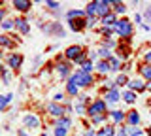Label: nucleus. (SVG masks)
Instances as JSON below:
<instances>
[{"label": "nucleus", "mask_w": 151, "mask_h": 136, "mask_svg": "<svg viewBox=\"0 0 151 136\" xmlns=\"http://www.w3.org/2000/svg\"><path fill=\"white\" fill-rule=\"evenodd\" d=\"M70 81L76 83V85L81 89V87H91L94 83V79H93V74H87L83 70H76L72 76H70Z\"/></svg>", "instance_id": "1"}, {"label": "nucleus", "mask_w": 151, "mask_h": 136, "mask_svg": "<svg viewBox=\"0 0 151 136\" xmlns=\"http://www.w3.org/2000/svg\"><path fill=\"white\" fill-rule=\"evenodd\" d=\"M104 100H106L108 104H115V102L121 100V93L117 91V89H113V91H106V95H104Z\"/></svg>", "instance_id": "14"}, {"label": "nucleus", "mask_w": 151, "mask_h": 136, "mask_svg": "<svg viewBox=\"0 0 151 136\" xmlns=\"http://www.w3.org/2000/svg\"><path fill=\"white\" fill-rule=\"evenodd\" d=\"M55 127H60V129H66V130H68L70 127H72V119H70L68 115H64V117H59V119L55 121Z\"/></svg>", "instance_id": "19"}, {"label": "nucleus", "mask_w": 151, "mask_h": 136, "mask_svg": "<svg viewBox=\"0 0 151 136\" xmlns=\"http://www.w3.org/2000/svg\"><path fill=\"white\" fill-rule=\"evenodd\" d=\"M145 64H151V51H147V53H145Z\"/></svg>", "instance_id": "41"}, {"label": "nucleus", "mask_w": 151, "mask_h": 136, "mask_svg": "<svg viewBox=\"0 0 151 136\" xmlns=\"http://www.w3.org/2000/svg\"><path fill=\"white\" fill-rule=\"evenodd\" d=\"M96 55H98V51H91V53H89V60H94Z\"/></svg>", "instance_id": "42"}, {"label": "nucleus", "mask_w": 151, "mask_h": 136, "mask_svg": "<svg viewBox=\"0 0 151 136\" xmlns=\"http://www.w3.org/2000/svg\"><path fill=\"white\" fill-rule=\"evenodd\" d=\"M45 6H47V8H51V10H57V8H60V4H59V2H49V0H47Z\"/></svg>", "instance_id": "38"}, {"label": "nucleus", "mask_w": 151, "mask_h": 136, "mask_svg": "<svg viewBox=\"0 0 151 136\" xmlns=\"http://www.w3.org/2000/svg\"><path fill=\"white\" fill-rule=\"evenodd\" d=\"M66 93H68L70 96H76V95L79 93V87H78L76 83H72V81L68 79V83H66Z\"/></svg>", "instance_id": "27"}, {"label": "nucleus", "mask_w": 151, "mask_h": 136, "mask_svg": "<svg viewBox=\"0 0 151 136\" xmlns=\"http://www.w3.org/2000/svg\"><path fill=\"white\" fill-rule=\"evenodd\" d=\"M144 134V130L138 129V127H130V125H125L117 130V136H140Z\"/></svg>", "instance_id": "6"}, {"label": "nucleus", "mask_w": 151, "mask_h": 136, "mask_svg": "<svg viewBox=\"0 0 151 136\" xmlns=\"http://www.w3.org/2000/svg\"><path fill=\"white\" fill-rule=\"evenodd\" d=\"M2 47H9V49H12V47H15L13 40L9 38L8 34H2V36H0V49H2Z\"/></svg>", "instance_id": "22"}, {"label": "nucleus", "mask_w": 151, "mask_h": 136, "mask_svg": "<svg viewBox=\"0 0 151 136\" xmlns=\"http://www.w3.org/2000/svg\"><path fill=\"white\" fill-rule=\"evenodd\" d=\"M110 6H111L110 0H96V19H102L108 13H111Z\"/></svg>", "instance_id": "5"}, {"label": "nucleus", "mask_w": 151, "mask_h": 136, "mask_svg": "<svg viewBox=\"0 0 151 136\" xmlns=\"http://www.w3.org/2000/svg\"><path fill=\"white\" fill-rule=\"evenodd\" d=\"M0 59H2V49H0Z\"/></svg>", "instance_id": "46"}, {"label": "nucleus", "mask_w": 151, "mask_h": 136, "mask_svg": "<svg viewBox=\"0 0 151 136\" xmlns=\"http://www.w3.org/2000/svg\"><path fill=\"white\" fill-rule=\"evenodd\" d=\"M63 100H64V95H63V93H57V95L53 96V102H57V104H60Z\"/></svg>", "instance_id": "37"}, {"label": "nucleus", "mask_w": 151, "mask_h": 136, "mask_svg": "<svg viewBox=\"0 0 151 136\" xmlns=\"http://www.w3.org/2000/svg\"><path fill=\"white\" fill-rule=\"evenodd\" d=\"M13 100V93H8V95H0V110H6V106Z\"/></svg>", "instance_id": "25"}, {"label": "nucleus", "mask_w": 151, "mask_h": 136, "mask_svg": "<svg viewBox=\"0 0 151 136\" xmlns=\"http://www.w3.org/2000/svg\"><path fill=\"white\" fill-rule=\"evenodd\" d=\"M138 123H140V114H138L136 110L129 112V114H127V125H130V127H138Z\"/></svg>", "instance_id": "17"}, {"label": "nucleus", "mask_w": 151, "mask_h": 136, "mask_svg": "<svg viewBox=\"0 0 151 136\" xmlns=\"http://www.w3.org/2000/svg\"><path fill=\"white\" fill-rule=\"evenodd\" d=\"M45 110H47V114L49 115H53V117H64L66 115V112H64V106L63 104H57V102H49V104L45 106Z\"/></svg>", "instance_id": "4"}, {"label": "nucleus", "mask_w": 151, "mask_h": 136, "mask_svg": "<svg viewBox=\"0 0 151 136\" xmlns=\"http://www.w3.org/2000/svg\"><path fill=\"white\" fill-rule=\"evenodd\" d=\"M108 64H110V72H117L119 66H121V60L115 59V57H111L110 60H108Z\"/></svg>", "instance_id": "29"}, {"label": "nucleus", "mask_w": 151, "mask_h": 136, "mask_svg": "<svg viewBox=\"0 0 151 136\" xmlns=\"http://www.w3.org/2000/svg\"><path fill=\"white\" fill-rule=\"evenodd\" d=\"M23 123H25L27 129H38V127H40V119H38L34 114H27L23 117Z\"/></svg>", "instance_id": "11"}, {"label": "nucleus", "mask_w": 151, "mask_h": 136, "mask_svg": "<svg viewBox=\"0 0 151 136\" xmlns=\"http://www.w3.org/2000/svg\"><path fill=\"white\" fill-rule=\"evenodd\" d=\"M147 91H151V81H147Z\"/></svg>", "instance_id": "45"}, {"label": "nucleus", "mask_w": 151, "mask_h": 136, "mask_svg": "<svg viewBox=\"0 0 151 136\" xmlns=\"http://www.w3.org/2000/svg\"><path fill=\"white\" fill-rule=\"evenodd\" d=\"M53 134L55 136H66V134H68V130H66V129H60V127H55V129H53Z\"/></svg>", "instance_id": "34"}, {"label": "nucleus", "mask_w": 151, "mask_h": 136, "mask_svg": "<svg viewBox=\"0 0 151 136\" xmlns=\"http://www.w3.org/2000/svg\"><path fill=\"white\" fill-rule=\"evenodd\" d=\"M96 136H115V129L111 125H106V127L96 130Z\"/></svg>", "instance_id": "20"}, {"label": "nucleus", "mask_w": 151, "mask_h": 136, "mask_svg": "<svg viewBox=\"0 0 151 136\" xmlns=\"http://www.w3.org/2000/svg\"><path fill=\"white\" fill-rule=\"evenodd\" d=\"M12 6L15 8L17 12H28V10L32 8V4L28 2V0H13V2H12Z\"/></svg>", "instance_id": "16"}, {"label": "nucleus", "mask_w": 151, "mask_h": 136, "mask_svg": "<svg viewBox=\"0 0 151 136\" xmlns=\"http://www.w3.org/2000/svg\"><path fill=\"white\" fill-rule=\"evenodd\" d=\"M106 117H108V114H104V115H94V117H91V123H93V125H100V123H104V121H106Z\"/></svg>", "instance_id": "33"}, {"label": "nucleus", "mask_w": 151, "mask_h": 136, "mask_svg": "<svg viewBox=\"0 0 151 136\" xmlns=\"http://www.w3.org/2000/svg\"><path fill=\"white\" fill-rule=\"evenodd\" d=\"M4 17H6V10H4V8H0V25H2Z\"/></svg>", "instance_id": "40"}, {"label": "nucleus", "mask_w": 151, "mask_h": 136, "mask_svg": "<svg viewBox=\"0 0 151 136\" xmlns=\"http://www.w3.org/2000/svg\"><path fill=\"white\" fill-rule=\"evenodd\" d=\"M138 70H140V76H142V78L147 79V81H151V64H145V63H144Z\"/></svg>", "instance_id": "21"}, {"label": "nucleus", "mask_w": 151, "mask_h": 136, "mask_svg": "<svg viewBox=\"0 0 151 136\" xmlns=\"http://www.w3.org/2000/svg\"><path fill=\"white\" fill-rule=\"evenodd\" d=\"M57 74L60 76V79H64V78H70V76H72V68H70V63L59 60V64H57Z\"/></svg>", "instance_id": "8"}, {"label": "nucleus", "mask_w": 151, "mask_h": 136, "mask_svg": "<svg viewBox=\"0 0 151 136\" xmlns=\"http://www.w3.org/2000/svg\"><path fill=\"white\" fill-rule=\"evenodd\" d=\"M96 70H98L100 74L110 72V64H108V60H98V63H96Z\"/></svg>", "instance_id": "28"}, {"label": "nucleus", "mask_w": 151, "mask_h": 136, "mask_svg": "<svg viewBox=\"0 0 151 136\" xmlns=\"http://www.w3.org/2000/svg\"><path fill=\"white\" fill-rule=\"evenodd\" d=\"M132 30H134V27H132V21L129 19H117V23L113 25V32L121 38H130Z\"/></svg>", "instance_id": "2"}, {"label": "nucleus", "mask_w": 151, "mask_h": 136, "mask_svg": "<svg viewBox=\"0 0 151 136\" xmlns=\"http://www.w3.org/2000/svg\"><path fill=\"white\" fill-rule=\"evenodd\" d=\"M13 25H15V29L21 32L23 36H27L28 32H30V25H28V21H27V19H23V17H17V19L13 21Z\"/></svg>", "instance_id": "10"}, {"label": "nucleus", "mask_w": 151, "mask_h": 136, "mask_svg": "<svg viewBox=\"0 0 151 136\" xmlns=\"http://www.w3.org/2000/svg\"><path fill=\"white\" fill-rule=\"evenodd\" d=\"M66 17H68V21L70 19H83V17H85V12L83 10H70L68 13H66Z\"/></svg>", "instance_id": "26"}, {"label": "nucleus", "mask_w": 151, "mask_h": 136, "mask_svg": "<svg viewBox=\"0 0 151 136\" xmlns=\"http://www.w3.org/2000/svg\"><path fill=\"white\" fill-rule=\"evenodd\" d=\"M100 23H102V27H113V25L117 23V15L111 12V13H108L106 17H102V19H100Z\"/></svg>", "instance_id": "18"}, {"label": "nucleus", "mask_w": 151, "mask_h": 136, "mask_svg": "<svg viewBox=\"0 0 151 136\" xmlns=\"http://www.w3.org/2000/svg\"><path fill=\"white\" fill-rule=\"evenodd\" d=\"M8 64H9V68H21V64H23V55L21 53H12L8 57Z\"/></svg>", "instance_id": "12"}, {"label": "nucleus", "mask_w": 151, "mask_h": 136, "mask_svg": "<svg viewBox=\"0 0 151 136\" xmlns=\"http://www.w3.org/2000/svg\"><path fill=\"white\" fill-rule=\"evenodd\" d=\"M9 79H12V74H9V72H4L2 74V81L4 83H9Z\"/></svg>", "instance_id": "39"}, {"label": "nucleus", "mask_w": 151, "mask_h": 136, "mask_svg": "<svg viewBox=\"0 0 151 136\" xmlns=\"http://www.w3.org/2000/svg\"><path fill=\"white\" fill-rule=\"evenodd\" d=\"M129 91L132 93H142V91H147V83L144 81V79H130L129 81Z\"/></svg>", "instance_id": "7"}, {"label": "nucleus", "mask_w": 151, "mask_h": 136, "mask_svg": "<svg viewBox=\"0 0 151 136\" xmlns=\"http://www.w3.org/2000/svg\"><path fill=\"white\" fill-rule=\"evenodd\" d=\"M13 27H15V25H13V21H9V19H4L2 21V29L9 30V29H13Z\"/></svg>", "instance_id": "35"}, {"label": "nucleus", "mask_w": 151, "mask_h": 136, "mask_svg": "<svg viewBox=\"0 0 151 136\" xmlns=\"http://www.w3.org/2000/svg\"><path fill=\"white\" fill-rule=\"evenodd\" d=\"M121 98L127 102V104H134V102H136V93H132V91H123V93H121Z\"/></svg>", "instance_id": "23"}, {"label": "nucleus", "mask_w": 151, "mask_h": 136, "mask_svg": "<svg viewBox=\"0 0 151 136\" xmlns=\"http://www.w3.org/2000/svg\"><path fill=\"white\" fill-rule=\"evenodd\" d=\"M83 136H96V132L91 129V130H87V132H83Z\"/></svg>", "instance_id": "43"}, {"label": "nucleus", "mask_w": 151, "mask_h": 136, "mask_svg": "<svg viewBox=\"0 0 151 136\" xmlns=\"http://www.w3.org/2000/svg\"><path fill=\"white\" fill-rule=\"evenodd\" d=\"M94 68H96V64H94L93 60H87V63L81 64V68H79V70H83V72H87V74H93Z\"/></svg>", "instance_id": "30"}, {"label": "nucleus", "mask_w": 151, "mask_h": 136, "mask_svg": "<svg viewBox=\"0 0 151 136\" xmlns=\"http://www.w3.org/2000/svg\"><path fill=\"white\" fill-rule=\"evenodd\" d=\"M68 27L72 30H76V32H79V30H83V29H87V19H70L68 21Z\"/></svg>", "instance_id": "13"}, {"label": "nucleus", "mask_w": 151, "mask_h": 136, "mask_svg": "<svg viewBox=\"0 0 151 136\" xmlns=\"http://www.w3.org/2000/svg\"><path fill=\"white\" fill-rule=\"evenodd\" d=\"M110 119L113 121L115 125H119V123H123V121H127V114L125 112H121V110H113V112H110Z\"/></svg>", "instance_id": "15"}, {"label": "nucleus", "mask_w": 151, "mask_h": 136, "mask_svg": "<svg viewBox=\"0 0 151 136\" xmlns=\"http://www.w3.org/2000/svg\"><path fill=\"white\" fill-rule=\"evenodd\" d=\"M2 74H4V66H2V64H0V76H2Z\"/></svg>", "instance_id": "44"}, {"label": "nucleus", "mask_w": 151, "mask_h": 136, "mask_svg": "<svg viewBox=\"0 0 151 136\" xmlns=\"http://www.w3.org/2000/svg\"><path fill=\"white\" fill-rule=\"evenodd\" d=\"M81 53H83V47H79V45H70V47L64 51V57L68 59V60H72V63H74V60L78 59Z\"/></svg>", "instance_id": "9"}, {"label": "nucleus", "mask_w": 151, "mask_h": 136, "mask_svg": "<svg viewBox=\"0 0 151 136\" xmlns=\"http://www.w3.org/2000/svg\"><path fill=\"white\" fill-rule=\"evenodd\" d=\"M40 136H47V134H40Z\"/></svg>", "instance_id": "47"}, {"label": "nucleus", "mask_w": 151, "mask_h": 136, "mask_svg": "<svg viewBox=\"0 0 151 136\" xmlns=\"http://www.w3.org/2000/svg\"><path fill=\"white\" fill-rule=\"evenodd\" d=\"M108 114V102L104 98H96L93 104H89L87 108V115L89 117H94V115H104Z\"/></svg>", "instance_id": "3"}, {"label": "nucleus", "mask_w": 151, "mask_h": 136, "mask_svg": "<svg viewBox=\"0 0 151 136\" xmlns=\"http://www.w3.org/2000/svg\"><path fill=\"white\" fill-rule=\"evenodd\" d=\"M96 17H87V29H93L94 25H96Z\"/></svg>", "instance_id": "36"}, {"label": "nucleus", "mask_w": 151, "mask_h": 136, "mask_svg": "<svg viewBox=\"0 0 151 136\" xmlns=\"http://www.w3.org/2000/svg\"><path fill=\"white\" fill-rule=\"evenodd\" d=\"M115 85L117 87H123V85H129V78H127V74H119L115 79Z\"/></svg>", "instance_id": "31"}, {"label": "nucleus", "mask_w": 151, "mask_h": 136, "mask_svg": "<svg viewBox=\"0 0 151 136\" xmlns=\"http://www.w3.org/2000/svg\"><path fill=\"white\" fill-rule=\"evenodd\" d=\"M85 15L87 17H96V0L94 2H89L85 6Z\"/></svg>", "instance_id": "24"}, {"label": "nucleus", "mask_w": 151, "mask_h": 136, "mask_svg": "<svg viewBox=\"0 0 151 136\" xmlns=\"http://www.w3.org/2000/svg\"><path fill=\"white\" fill-rule=\"evenodd\" d=\"M98 55L102 57V60H110V59H111L110 49H106V47H100V49H98Z\"/></svg>", "instance_id": "32"}]
</instances>
